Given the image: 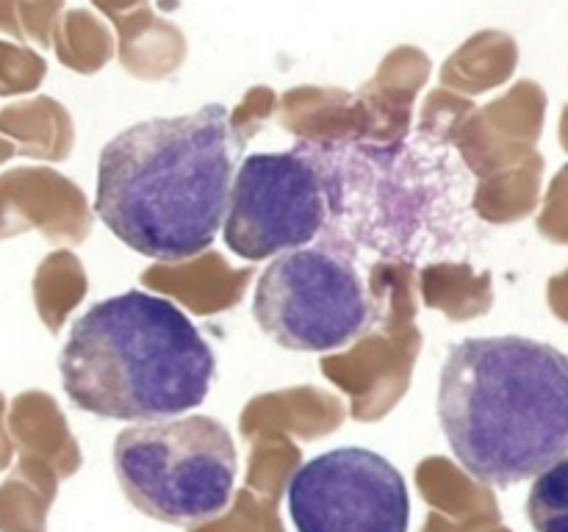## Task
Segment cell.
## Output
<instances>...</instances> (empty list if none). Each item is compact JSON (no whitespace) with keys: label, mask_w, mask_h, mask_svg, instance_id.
I'll return each mask as SVG.
<instances>
[{"label":"cell","mask_w":568,"mask_h":532,"mask_svg":"<svg viewBox=\"0 0 568 532\" xmlns=\"http://www.w3.org/2000/svg\"><path fill=\"white\" fill-rule=\"evenodd\" d=\"M247 150L222 103L116 133L98 158L94 211L133 253L186 260L214 244Z\"/></svg>","instance_id":"obj_1"},{"label":"cell","mask_w":568,"mask_h":532,"mask_svg":"<svg viewBox=\"0 0 568 532\" xmlns=\"http://www.w3.org/2000/svg\"><path fill=\"white\" fill-rule=\"evenodd\" d=\"M438 421L475 480L510 488L566 458L568 360L525 336L453 344L438 380Z\"/></svg>","instance_id":"obj_2"},{"label":"cell","mask_w":568,"mask_h":532,"mask_svg":"<svg viewBox=\"0 0 568 532\" xmlns=\"http://www.w3.org/2000/svg\"><path fill=\"white\" fill-rule=\"evenodd\" d=\"M78 410L153 421L200 408L216 377L214 349L172 299L131 288L83 310L59 355Z\"/></svg>","instance_id":"obj_3"},{"label":"cell","mask_w":568,"mask_h":532,"mask_svg":"<svg viewBox=\"0 0 568 532\" xmlns=\"http://www.w3.org/2000/svg\"><path fill=\"white\" fill-rule=\"evenodd\" d=\"M114 474L139 513L164 524H203L225 513L236 491V441L211 416L139 421L116 432Z\"/></svg>","instance_id":"obj_4"},{"label":"cell","mask_w":568,"mask_h":532,"mask_svg":"<svg viewBox=\"0 0 568 532\" xmlns=\"http://www.w3.org/2000/svg\"><path fill=\"white\" fill-rule=\"evenodd\" d=\"M261 330L294 352L347 347L372 321L358 269L325 247H297L272 258L253 294Z\"/></svg>","instance_id":"obj_5"},{"label":"cell","mask_w":568,"mask_h":532,"mask_svg":"<svg viewBox=\"0 0 568 532\" xmlns=\"http://www.w3.org/2000/svg\"><path fill=\"white\" fill-rule=\"evenodd\" d=\"M325 166L305 147L244 155L231 183L222 236L244 260L305 247L327 222Z\"/></svg>","instance_id":"obj_6"},{"label":"cell","mask_w":568,"mask_h":532,"mask_svg":"<svg viewBox=\"0 0 568 532\" xmlns=\"http://www.w3.org/2000/svg\"><path fill=\"white\" fill-rule=\"evenodd\" d=\"M297 532H408L410 493L397 466L364 447L331 449L288 480Z\"/></svg>","instance_id":"obj_7"},{"label":"cell","mask_w":568,"mask_h":532,"mask_svg":"<svg viewBox=\"0 0 568 532\" xmlns=\"http://www.w3.org/2000/svg\"><path fill=\"white\" fill-rule=\"evenodd\" d=\"M566 458L541 471L530 491L527 513L536 532H566Z\"/></svg>","instance_id":"obj_8"},{"label":"cell","mask_w":568,"mask_h":532,"mask_svg":"<svg viewBox=\"0 0 568 532\" xmlns=\"http://www.w3.org/2000/svg\"><path fill=\"white\" fill-rule=\"evenodd\" d=\"M98 3H100V0H98Z\"/></svg>","instance_id":"obj_9"}]
</instances>
